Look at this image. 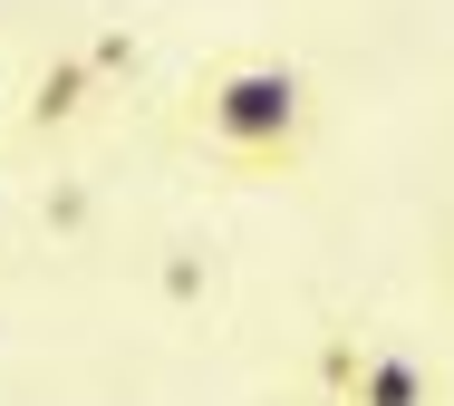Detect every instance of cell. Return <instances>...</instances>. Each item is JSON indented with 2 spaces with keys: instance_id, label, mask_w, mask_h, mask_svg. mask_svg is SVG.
<instances>
[{
  "instance_id": "3957f363",
  "label": "cell",
  "mask_w": 454,
  "mask_h": 406,
  "mask_svg": "<svg viewBox=\"0 0 454 406\" xmlns=\"http://www.w3.org/2000/svg\"><path fill=\"white\" fill-rule=\"evenodd\" d=\"M78 106H88V68L68 59V68H49V78L29 88V126H68Z\"/></svg>"
},
{
  "instance_id": "6da1fadb",
  "label": "cell",
  "mask_w": 454,
  "mask_h": 406,
  "mask_svg": "<svg viewBox=\"0 0 454 406\" xmlns=\"http://www.w3.org/2000/svg\"><path fill=\"white\" fill-rule=\"evenodd\" d=\"M193 136L232 175H300L319 145V88L290 59H213L193 78Z\"/></svg>"
},
{
  "instance_id": "7a4b0ae2",
  "label": "cell",
  "mask_w": 454,
  "mask_h": 406,
  "mask_svg": "<svg viewBox=\"0 0 454 406\" xmlns=\"http://www.w3.org/2000/svg\"><path fill=\"white\" fill-rule=\"evenodd\" d=\"M329 406H445V387H435L426 348L377 329V339H348L329 358Z\"/></svg>"
}]
</instances>
